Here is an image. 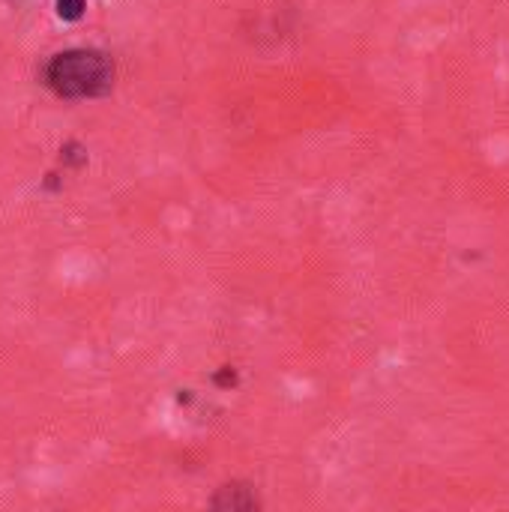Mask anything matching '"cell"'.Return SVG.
Returning <instances> with one entry per match:
<instances>
[{
    "instance_id": "cell-1",
    "label": "cell",
    "mask_w": 509,
    "mask_h": 512,
    "mask_svg": "<svg viewBox=\"0 0 509 512\" xmlns=\"http://www.w3.org/2000/svg\"><path fill=\"white\" fill-rule=\"evenodd\" d=\"M45 81L57 96L66 99L105 96L114 87V63L102 51L72 48L51 57V63L45 66Z\"/></svg>"
},
{
    "instance_id": "cell-2",
    "label": "cell",
    "mask_w": 509,
    "mask_h": 512,
    "mask_svg": "<svg viewBox=\"0 0 509 512\" xmlns=\"http://www.w3.org/2000/svg\"><path fill=\"white\" fill-rule=\"evenodd\" d=\"M57 3V15L63 21H78L84 15V0H54Z\"/></svg>"
}]
</instances>
